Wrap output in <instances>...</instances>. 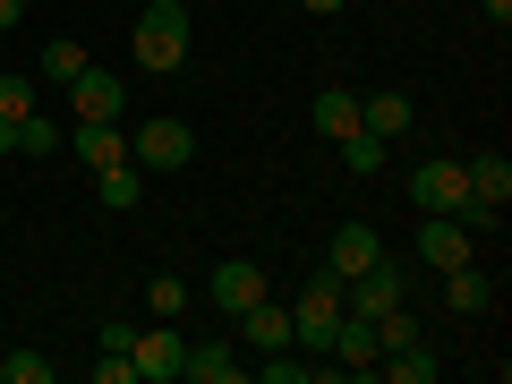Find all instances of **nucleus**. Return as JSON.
Instances as JSON below:
<instances>
[{"label": "nucleus", "instance_id": "nucleus-11", "mask_svg": "<svg viewBox=\"0 0 512 384\" xmlns=\"http://www.w3.org/2000/svg\"><path fill=\"white\" fill-rule=\"evenodd\" d=\"M239 376H248L239 342H188V359H180V384H239Z\"/></svg>", "mask_w": 512, "mask_h": 384}, {"label": "nucleus", "instance_id": "nucleus-17", "mask_svg": "<svg viewBox=\"0 0 512 384\" xmlns=\"http://www.w3.org/2000/svg\"><path fill=\"white\" fill-rule=\"evenodd\" d=\"M94 188H103V205H111V214H137V205H146V171H137V163L94 171Z\"/></svg>", "mask_w": 512, "mask_h": 384}, {"label": "nucleus", "instance_id": "nucleus-25", "mask_svg": "<svg viewBox=\"0 0 512 384\" xmlns=\"http://www.w3.org/2000/svg\"><path fill=\"white\" fill-rule=\"evenodd\" d=\"M26 111H35V86L26 77H0V120H26Z\"/></svg>", "mask_w": 512, "mask_h": 384}, {"label": "nucleus", "instance_id": "nucleus-12", "mask_svg": "<svg viewBox=\"0 0 512 384\" xmlns=\"http://www.w3.org/2000/svg\"><path fill=\"white\" fill-rule=\"evenodd\" d=\"M436 282H444V308H453V316H487L495 308V274L478 265V256H470V265H453V274H436Z\"/></svg>", "mask_w": 512, "mask_h": 384}, {"label": "nucleus", "instance_id": "nucleus-6", "mask_svg": "<svg viewBox=\"0 0 512 384\" xmlns=\"http://www.w3.org/2000/svg\"><path fill=\"white\" fill-rule=\"evenodd\" d=\"M478 256V231L461 214H427L419 222V274H453V265H470Z\"/></svg>", "mask_w": 512, "mask_h": 384}, {"label": "nucleus", "instance_id": "nucleus-22", "mask_svg": "<svg viewBox=\"0 0 512 384\" xmlns=\"http://www.w3.org/2000/svg\"><path fill=\"white\" fill-rule=\"evenodd\" d=\"M188 299H197V291H188L180 274H154V282H146V316H180Z\"/></svg>", "mask_w": 512, "mask_h": 384}, {"label": "nucleus", "instance_id": "nucleus-29", "mask_svg": "<svg viewBox=\"0 0 512 384\" xmlns=\"http://www.w3.org/2000/svg\"><path fill=\"white\" fill-rule=\"evenodd\" d=\"M478 9H487V18H495V26H504V18H512V0H478Z\"/></svg>", "mask_w": 512, "mask_h": 384}, {"label": "nucleus", "instance_id": "nucleus-7", "mask_svg": "<svg viewBox=\"0 0 512 384\" xmlns=\"http://www.w3.org/2000/svg\"><path fill=\"white\" fill-rule=\"evenodd\" d=\"M265 291H274V282H265V265H248V256H222V265H214V282H205V299H214L222 316H248Z\"/></svg>", "mask_w": 512, "mask_h": 384}, {"label": "nucleus", "instance_id": "nucleus-2", "mask_svg": "<svg viewBox=\"0 0 512 384\" xmlns=\"http://www.w3.org/2000/svg\"><path fill=\"white\" fill-rule=\"evenodd\" d=\"M342 325V274H308L299 282V299H291V350H325V333Z\"/></svg>", "mask_w": 512, "mask_h": 384}, {"label": "nucleus", "instance_id": "nucleus-28", "mask_svg": "<svg viewBox=\"0 0 512 384\" xmlns=\"http://www.w3.org/2000/svg\"><path fill=\"white\" fill-rule=\"evenodd\" d=\"M26 18V0H0V35H9V26H18Z\"/></svg>", "mask_w": 512, "mask_h": 384}, {"label": "nucleus", "instance_id": "nucleus-23", "mask_svg": "<svg viewBox=\"0 0 512 384\" xmlns=\"http://www.w3.org/2000/svg\"><path fill=\"white\" fill-rule=\"evenodd\" d=\"M77 69H86V52H77L69 35H52V43H43V77H52V86H69Z\"/></svg>", "mask_w": 512, "mask_h": 384}, {"label": "nucleus", "instance_id": "nucleus-14", "mask_svg": "<svg viewBox=\"0 0 512 384\" xmlns=\"http://www.w3.org/2000/svg\"><path fill=\"white\" fill-rule=\"evenodd\" d=\"M461 180H470V205H512V163L504 154H461Z\"/></svg>", "mask_w": 512, "mask_h": 384}, {"label": "nucleus", "instance_id": "nucleus-18", "mask_svg": "<svg viewBox=\"0 0 512 384\" xmlns=\"http://www.w3.org/2000/svg\"><path fill=\"white\" fill-rule=\"evenodd\" d=\"M367 376H393V384H436V350L427 342H410V350H384Z\"/></svg>", "mask_w": 512, "mask_h": 384}, {"label": "nucleus", "instance_id": "nucleus-15", "mask_svg": "<svg viewBox=\"0 0 512 384\" xmlns=\"http://www.w3.org/2000/svg\"><path fill=\"white\" fill-rule=\"evenodd\" d=\"M376 256H384V239L367 231V222H342V231H333V248H325V265H333V274L350 282V274H367Z\"/></svg>", "mask_w": 512, "mask_h": 384}, {"label": "nucleus", "instance_id": "nucleus-9", "mask_svg": "<svg viewBox=\"0 0 512 384\" xmlns=\"http://www.w3.org/2000/svg\"><path fill=\"white\" fill-rule=\"evenodd\" d=\"M231 325H239V350H291V299L265 291L248 316H231Z\"/></svg>", "mask_w": 512, "mask_h": 384}, {"label": "nucleus", "instance_id": "nucleus-4", "mask_svg": "<svg viewBox=\"0 0 512 384\" xmlns=\"http://www.w3.org/2000/svg\"><path fill=\"white\" fill-rule=\"evenodd\" d=\"M180 359H188L180 316H154V325L128 342V367H137V384H180Z\"/></svg>", "mask_w": 512, "mask_h": 384}, {"label": "nucleus", "instance_id": "nucleus-8", "mask_svg": "<svg viewBox=\"0 0 512 384\" xmlns=\"http://www.w3.org/2000/svg\"><path fill=\"white\" fill-rule=\"evenodd\" d=\"M69 103H77V120H120V111H128V86H120L111 69H94V60H86V69L69 77Z\"/></svg>", "mask_w": 512, "mask_h": 384}, {"label": "nucleus", "instance_id": "nucleus-21", "mask_svg": "<svg viewBox=\"0 0 512 384\" xmlns=\"http://www.w3.org/2000/svg\"><path fill=\"white\" fill-rule=\"evenodd\" d=\"M248 376H265V384H308L316 367H308V359H291V350H256V367H248Z\"/></svg>", "mask_w": 512, "mask_h": 384}, {"label": "nucleus", "instance_id": "nucleus-19", "mask_svg": "<svg viewBox=\"0 0 512 384\" xmlns=\"http://www.w3.org/2000/svg\"><path fill=\"white\" fill-rule=\"evenodd\" d=\"M342 163L359 171V180H376V171L393 163V146H384V137H367V128H350V137H342Z\"/></svg>", "mask_w": 512, "mask_h": 384}, {"label": "nucleus", "instance_id": "nucleus-16", "mask_svg": "<svg viewBox=\"0 0 512 384\" xmlns=\"http://www.w3.org/2000/svg\"><path fill=\"white\" fill-rule=\"evenodd\" d=\"M308 120H316V137H333V146H342L350 128H359V94H350V86H325V94L308 103Z\"/></svg>", "mask_w": 512, "mask_h": 384}, {"label": "nucleus", "instance_id": "nucleus-24", "mask_svg": "<svg viewBox=\"0 0 512 384\" xmlns=\"http://www.w3.org/2000/svg\"><path fill=\"white\" fill-rule=\"evenodd\" d=\"M60 146H69V137H60L43 111H26V120H18V154H60Z\"/></svg>", "mask_w": 512, "mask_h": 384}, {"label": "nucleus", "instance_id": "nucleus-27", "mask_svg": "<svg viewBox=\"0 0 512 384\" xmlns=\"http://www.w3.org/2000/svg\"><path fill=\"white\" fill-rule=\"evenodd\" d=\"M299 9H308V18H342L350 0H299Z\"/></svg>", "mask_w": 512, "mask_h": 384}, {"label": "nucleus", "instance_id": "nucleus-13", "mask_svg": "<svg viewBox=\"0 0 512 384\" xmlns=\"http://www.w3.org/2000/svg\"><path fill=\"white\" fill-rule=\"evenodd\" d=\"M359 128H367V137H384V146H402V137H410V94H393V86L359 94Z\"/></svg>", "mask_w": 512, "mask_h": 384}, {"label": "nucleus", "instance_id": "nucleus-1", "mask_svg": "<svg viewBox=\"0 0 512 384\" xmlns=\"http://www.w3.org/2000/svg\"><path fill=\"white\" fill-rule=\"evenodd\" d=\"M128 52H137V69H154V77L188 69V9L180 0H154L146 18H137V35H128Z\"/></svg>", "mask_w": 512, "mask_h": 384}, {"label": "nucleus", "instance_id": "nucleus-3", "mask_svg": "<svg viewBox=\"0 0 512 384\" xmlns=\"http://www.w3.org/2000/svg\"><path fill=\"white\" fill-rule=\"evenodd\" d=\"M128 163H137V171H188V163H197V128L171 120V111H163V120H137V128H128Z\"/></svg>", "mask_w": 512, "mask_h": 384}, {"label": "nucleus", "instance_id": "nucleus-10", "mask_svg": "<svg viewBox=\"0 0 512 384\" xmlns=\"http://www.w3.org/2000/svg\"><path fill=\"white\" fill-rule=\"evenodd\" d=\"M69 154H77L86 171H111V163H128V128H120V120H77V128H69Z\"/></svg>", "mask_w": 512, "mask_h": 384}, {"label": "nucleus", "instance_id": "nucleus-5", "mask_svg": "<svg viewBox=\"0 0 512 384\" xmlns=\"http://www.w3.org/2000/svg\"><path fill=\"white\" fill-rule=\"evenodd\" d=\"M410 205H419V214H461V205H470L461 154H427V163L410 171Z\"/></svg>", "mask_w": 512, "mask_h": 384}, {"label": "nucleus", "instance_id": "nucleus-20", "mask_svg": "<svg viewBox=\"0 0 512 384\" xmlns=\"http://www.w3.org/2000/svg\"><path fill=\"white\" fill-rule=\"evenodd\" d=\"M60 367L43 359V350H0V384H52Z\"/></svg>", "mask_w": 512, "mask_h": 384}, {"label": "nucleus", "instance_id": "nucleus-26", "mask_svg": "<svg viewBox=\"0 0 512 384\" xmlns=\"http://www.w3.org/2000/svg\"><path fill=\"white\" fill-rule=\"evenodd\" d=\"M94 384H137V367H128V350H103V359H94Z\"/></svg>", "mask_w": 512, "mask_h": 384}]
</instances>
